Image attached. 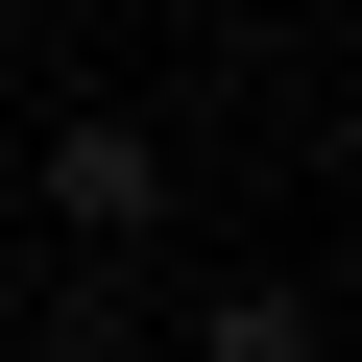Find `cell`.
Returning <instances> with one entry per match:
<instances>
[{"label":"cell","instance_id":"obj_1","mask_svg":"<svg viewBox=\"0 0 362 362\" xmlns=\"http://www.w3.org/2000/svg\"><path fill=\"white\" fill-rule=\"evenodd\" d=\"M25 194H49V218H73L97 266H121V242H169V121H121V97H73V121L25 145Z\"/></svg>","mask_w":362,"mask_h":362},{"label":"cell","instance_id":"obj_2","mask_svg":"<svg viewBox=\"0 0 362 362\" xmlns=\"http://www.w3.org/2000/svg\"><path fill=\"white\" fill-rule=\"evenodd\" d=\"M194 362H314V290H290V266H242V290L194 314Z\"/></svg>","mask_w":362,"mask_h":362},{"label":"cell","instance_id":"obj_3","mask_svg":"<svg viewBox=\"0 0 362 362\" xmlns=\"http://www.w3.org/2000/svg\"><path fill=\"white\" fill-rule=\"evenodd\" d=\"M0 362H145V338H121V290H73V314H25V338H0Z\"/></svg>","mask_w":362,"mask_h":362}]
</instances>
